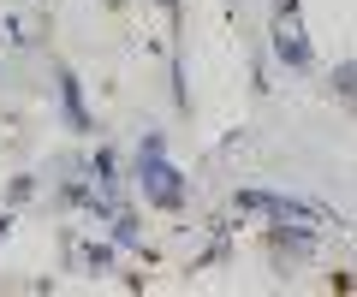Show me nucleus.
I'll return each mask as SVG.
<instances>
[{"label":"nucleus","mask_w":357,"mask_h":297,"mask_svg":"<svg viewBox=\"0 0 357 297\" xmlns=\"http://www.w3.org/2000/svg\"><path fill=\"white\" fill-rule=\"evenodd\" d=\"M114 238L119 244H137V214H114Z\"/></svg>","instance_id":"nucleus-5"},{"label":"nucleus","mask_w":357,"mask_h":297,"mask_svg":"<svg viewBox=\"0 0 357 297\" xmlns=\"http://www.w3.org/2000/svg\"><path fill=\"white\" fill-rule=\"evenodd\" d=\"M60 107H66V125L72 131H89V113H84V95H77L72 72H60Z\"/></svg>","instance_id":"nucleus-4"},{"label":"nucleus","mask_w":357,"mask_h":297,"mask_svg":"<svg viewBox=\"0 0 357 297\" xmlns=\"http://www.w3.org/2000/svg\"><path fill=\"white\" fill-rule=\"evenodd\" d=\"M137 184L155 208H178L185 202V179L167 167V149H137Z\"/></svg>","instance_id":"nucleus-1"},{"label":"nucleus","mask_w":357,"mask_h":297,"mask_svg":"<svg viewBox=\"0 0 357 297\" xmlns=\"http://www.w3.org/2000/svg\"><path fill=\"white\" fill-rule=\"evenodd\" d=\"M274 54H280L286 65H298V72L310 65V36H304V18L298 13H280V24H274Z\"/></svg>","instance_id":"nucleus-3"},{"label":"nucleus","mask_w":357,"mask_h":297,"mask_svg":"<svg viewBox=\"0 0 357 297\" xmlns=\"http://www.w3.org/2000/svg\"><path fill=\"white\" fill-rule=\"evenodd\" d=\"M238 208H244V214L286 220V226H304V220H316V208H310V202H292V196H274V191H238Z\"/></svg>","instance_id":"nucleus-2"},{"label":"nucleus","mask_w":357,"mask_h":297,"mask_svg":"<svg viewBox=\"0 0 357 297\" xmlns=\"http://www.w3.org/2000/svg\"><path fill=\"white\" fill-rule=\"evenodd\" d=\"M161 6H173V0H161Z\"/></svg>","instance_id":"nucleus-7"},{"label":"nucleus","mask_w":357,"mask_h":297,"mask_svg":"<svg viewBox=\"0 0 357 297\" xmlns=\"http://www.w3.org/2000/svg\"><path fill=\"white\" fill-rule=\"evenodd\" d=\"M333 90H340V95H357V60H351V65H340V72H333Z\"/></svg>","instance_id":"nucleus-6"}]
</instances>
